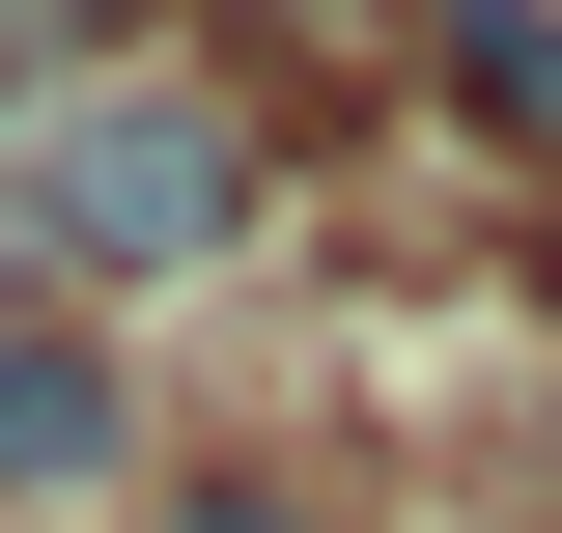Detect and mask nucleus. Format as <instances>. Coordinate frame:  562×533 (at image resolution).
I'll return each instance as SVG.
<instances>
[{"mask_svg": "<svg viewBox=\"0 0 562 533\" xmlns=\"http://www.w3.org/2000/svg\"><path fill=\"white\" fill-rule=\"evenodd\" d=\"M254 253V113L225 84H57V113H0V281H57V309H113V281H198Z\"/></svg>", "mask_w": 562, "mask_h": 533, "instance_id": "nucleus-1", "label": "nucleus"}, {"mask_svg": "<svg viewBox=\"0 0 562 533\" xmlns=\"http://www.w3.org/2000/svg\"><path fill=\"white\" fill-rule=\"evenodd\" d=\"M113 477H140L113 337H85V309H0V506H113Z\"/></svg>", "mask_w": 562, "mask_h": 533, "instance_id": "nucleus-2", "label": "nucleus"}, {"mask_svg": "<svg viewBox=\"0 0 562 533\" xmlns=\"http://www.w3.org/2000/svg\"><path fill=\"white\" fill-rule=\"evenodd\" d=\"M422 57H450V113H479V140H535V169H562V0H422Z\"/></svg>", "mask_w": 562, "mask_h": 533, "instance_id": "nucleus-3", "label": "nucleus"}, {"mask_svg": "<svg viewBox=\"0 0 562 533\" xmlns=\"http://www.w3.org/2000/svg\"><path fill=\"white\" fill-rule=\"evenodd\" d=\"M140 57V0H0V113H57V84Z\"/></svg>", "mask_w": 562, "mask_h": 533, "instance_id": "nucleus-4", "label": "nucleus"}, {"mask_svg": "<svg viewBox=\"0 0 562 533\" xmlns=\"http://www.w3.org/2000/svg\"><path fill=\"white\" fill-rule=\"evenodd\" d=\"M169 533H366L338 477H169Z\"/></svg>", "mask_w": 562, "mask_h": 533, "instance_id": "nucleus-5", "label": "nucleus"}]
</instances>
